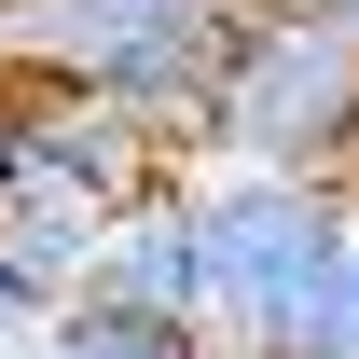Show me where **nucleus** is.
<instances>
[{"label":"nucleus","mask_w":359,"mask_h":359,"mask_svg":"<svg viewBox=\"0 0 359 359\" xmlns=\"http://www.w3.org/2000/svg\"><path fill=\"white\" fill-rule=\"evenodd\" d=\"M28 359H208L194 332H166V318H111V304H55L42 346Z\"/></svg>","instance_id":"obj_5"},{"label":"nucleus","mask_w":359,"mask_h":359,"mask_svg":"<svg viewBox=\"0 0 359 359\" xmlns=\"http://www.w3.org/2000/svg\"><path fill=\"white\" fill-rule=\"evenodd\" d=\"M318 359H359V208H346V249H332V304H318Z\"/></svg>","instance_id":"obj_6"},{"label":"nucleus","mask_w":359,"mask_h":359,"mask_svg":"<svg viewBox=\"0 0 359 359\" xmlns=\"http://www.w3.org/2000/svg\"><path fill=\"white\" fill-rule=\"evenodd\" d=\"M180 166H249V180H359V42L290 0H235L208 97L180 125Z\"/></svg>","instance_id":"obj_2"},{"label":"nucleus","mask_w":359,"mask_h":359,"mask_svg":"<svg viewBox=\"0 0 359 359\" xmlns=\"http://www.w3.org/2000/svg\"><path fill=\"white\" fill-rule=\"evenodd\" d=\"M0 166H14V83H0Z\"/></svg>","instance_id":"obj_9"},{"label":"nucleus","mask_w":359,"mask_h":359,"mask_svg":"<svg viewBox=\"0 0 359 359\" xmlns=\"http://www.w3.org/2000/svg\"><path fill=\"white\" fill-rule=\"evenodd\" d=\"M290 359H318V346H290Z\"/></svg>","instance_id":"obj_10"},{"label":"nucleus","mask_w":359,"mask_h":359,"mask_svg":"<svg viewBox=\"0 0 359 359\" xmlns=\"http://www.w3.org/2000/svg\"><path fill=\"white\" fill-rule=\"evenodd\" d=\"M194 194V346L208 359H290L318 346L332 249H346L359 180H249V166H180Z\"/></svg>","instance_id":"obj_1"},{"label":"nucleus","mask_w":359,"mask_h":359,"mask_svg":"<svg viewBox=\"0 0 359 359\" xmlns=\"http://www.w3.org/2000/svg\"><path fill=\"white\" fill-rule=\"evenodd\" d=\"M42 318H55V304L28 290V276H0V359H28V346H42Z\"/></svg>","instance_id":"obj_7"},{"label":"nucleus","mask_w":359,"mask_h":359,"mask_svg":"<svg viewBox=\"0 0 359 359\" xmlns=\"http://www.w3.org/2000/svg\"><path fill=\"white\" fill-rule=\"evenodd\" d=\"M83 304L194 332V194H180V180H152L138 208H111V235H97V276H83Z\"/></svg>","instance_id":"obj_4"},{"label":"nucleus","mask_w":359,"mask_h":359,"mask_svg":"<svg viewBox=\"0 0 359 359\" xmlns=\"http://www.w3.org/2000/svg\"><path fill=\"white\" fill-rule=\"evenodd\" d=\"M290 14H318V28H346V42H359V0H290Z\"/></svg>","instance_id":"obj_8"},{"label":"nucleus","mask_w":359,"mask_h":359,"mask_svg":"<svg viewBox=\"0 0 359 359\" xmlns=\"http://www.w3.org/2000/svg\"><path fill=\"white\" fill-rule=\"evenodd\" d=\"M235 0H0V83L14 97H97L138 125H194L208 55Z\"/></svg>","instance_id":"obj_3"}]
</instances>
